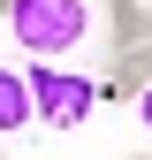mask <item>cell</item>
I'll list each match as a JSON object with an SVG mask.
<instances>
[{
	"instance_id": "cell-1",
	"label": "cell",
	"mask_w": 152,
	"mask_h": 160,
	"mask_svg": "<svg viewBox=\"0 0 152 160\" xmlns=\"http://www.w3.org/2000/svg\"><path fill=\"white\" fill-rule=\"evenodd\" d=\"M8 31H15V46L31 53H46V61H61V53L84 46V31H91V8L84 0H8Z\"/></svg>"
},
{
	"instance_id": "cell-2",
	"label": "cell",
	"mask_w": 152,
	"mask_h": 160,
	"mask_svg": "<svg viewBox=\"0 0 152 160\" xmlns=\"http://www.w3.org/2000/svg\"><path fill=\"white\" fill-rule=\"evenodd\" d=\"M23 76H31V107H38V122H46V130H76L91 107H99V84H91V76H69V69H53L46 53H38Z\"/></svg>"
},
{
	"instance_id": "cell-3",
	"label": "cell",
	"mask_w": 152,
	"mask_h": 160,
	"mask_svg": "<svg viewBox=\"0 0 152 160\" xmlns=\"http://www.w3.org/2000/svg\"><path fill=\"white\" fill-rule=\"evenodd\" d=\"M107 76H114V84H107L114 99L145 92V84H152V38H129V46H114V69H107Z\"/></svg>"
},
{
	"instance_id": "cell-4",
	"label": "cell",
	"mask_w": 152,
	"mask_h": 160,
	"mask_svg": "<svg viewBox=\"0 0 152 160\" xmlns=\"http://www.w3.org/2000/svg\"><path fill=\"white\" fill-rule=\"evenodd\" d=\"M23 122H38V107H31V76H23V69H0V137H15Z\"/></svg>"
},
{
	"instance_id": "cell-5",
	"label": "cell",
	"mask_w": 152,
	"mask_h": 160,
	"mask_svg": "<svg viewBox=\"0 0 152 160\" xmlns=\"http://www.w3.org/2000/svg\"><path fill=\"white\" fill-rule=\"evenodd\" d=\"M137 38H152V0H145V8H137Z\"/></svg>"
},
{
	"instance_id": "cell-6",
	"label": "cell",
	"mask_w": 152,
	"mask_h": 160,
	"mask_svg": "<svg viewBox=\"0 0 152 160\" xmlns=\"http://www.w3.org/2000/svg\"><path fill=\"white\" fill-rule=\"evenodd\" d=\"M137 114H145V130H152V84H145V92H137Z\"/></svg>"
}]
</instances>
